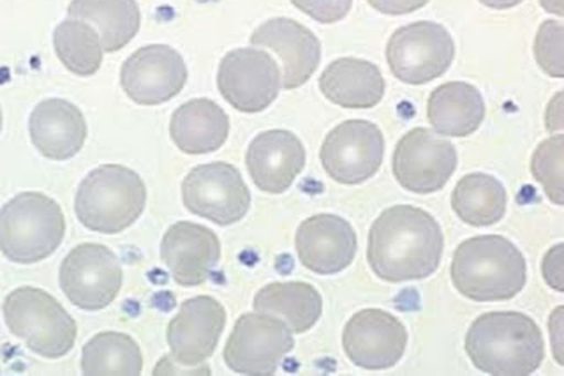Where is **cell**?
Masks as SVG:
<instances>
[{
    "mask_svg": "<svg viewBox=\"0 0 564 376\" xmlns=\"http://www.w3.org/2000/svg\"><path fill=\"white\" fill-rule=\"evenodd\" d=\"M443 249L445 239L434 216L413 205H393L370 226L367 261L384 283H408L434 275Z\"/></svg>",
    "mask_w": 564,
    "mask_h": 376,
    "instance_id": "obj_1",
    "label": "cell"
},
{
    "mask_svg": "<svg viewBox=\"0 0 564 376\" xmlns=\"http://www.w3.org/2000/svg\"><path fill=\"white\" fill-rule=\"evenodd\" d=\"M467 357L494 376L533 375L545 357V341L533 319L519 311L485 313L467 331Z\"/></svg>",
    "mask_w": 564,
    "mask_h": 376,
    "instance_id": "obj_2",
    "label": "cell"
},
{
    "mask_svg": "<svg viewBox=\"0 0 564 376\" xmlns=\"http://www.w3.org/2000/svg\"><path fill=\"white\" fill-rule=\"evenodd\" d=\"M449 276L457 292L466 299L510 301L524 290L528 264L511 240L501 235H480L458 244Z\"/></svg>",
    "mask_w": 564,
    "mask_h": 376,
    "instance_id": "obj_3",
    "label": "cell"
},
{
    "mask_svg": "<svg viewBox=\"0 0 564 376\" xmlns=\"http://www.w3.org/2000/svg\"><path fill=\"white\" fill-rule=\"evenodd\" d=\"M145 205V182L134 170L122 164H102L79 184L75 213L88 230L115 235L134 225Z\"/></svg>",
    "mask_w": 564,
    "mask_h": 376,
    "instance_id": "obj_4",
    "label": "cell"
},
{
    "mask_svg": "<svg viewBox=\"0 0 564 376\" xmlns=\"http://www.w3.org/2000/svg\"><path fill=\"white\" fill-rule=\"evenodd\" d=\"M66 217L61 205L37 191H25L0 208V251L6 258L31 266L61 248Z\"/></svg>",
    "mask_w": 564,
    "mask_h": 376,
    "instance_id": "obj_5",
    "label": "cell"
},
{
    "mask_svg": "<svg viewBox=\"0 0 564 376\" xmlns=\"http://www.w3.org/2000/svg\"><path fill=\"white\" fill-rule=\"evenodd\" d=\"M2 311L11 334L40 357L61 358L75 346V319L41 288H17L6 297Z\"/></svg>",
    "mask_w": 564,
    "mask_h": 376,
    "instance_id": "obj_6",
    "label": "cell"
},
{
    "mask_svg": "<svg viewBox=\"0 0 564 376\" xmlns=\"http://www.w3.org/2000/svg\"><path fill=\"white\" fill-rule=\"evenodd\" d=\"M454 37L436 22H414L397 29L387 45V61L397 80L425 85L454 63Z\"/></svg>",
    "mask_w": 564,
    "mask_h": 376,
    "instance_id": "obj_7",
    "label": "cell"
},
{
    "mask_svg": "<svg viewBox=\"0 0 564 376\" xmlns=\"http://www.w3.org/2000/svg\"><path fill=\"white\" fill-rule=\"evenodd\" d=\"M295 346L293 332L269 313L242 314L225 346L226 366L238 375L272 376Z\"/></svg>",
    "mask_w": 564,
    "mask_h": 376,
    "instance_id": "obj_8",
    "label": "cell"
},
{
    "mask_svg": "<svg viewBox=\"0 0 564 376\" xmlns=\"http://www.w3.org/2000/svg\"><path fill=\"white\" fill-rule=\"evenodd\" d=\"M182 202L194 216L219 226L242 222L251 207V191L234 164H199L182 182Z\"/></svg>",
    "mask_w": 564,
    "mask_h": 376,
    "instance_id": "obj_9",
    "label": "cell"
},
{
    "mask_svg": "<svg viewBox=\"0 0 564 376\" xmlns=\"http://www.w3.org/2000/svg\"><path fill=\"white\" fill-rule=\"evenodd\" d=\"M62 292L84 311H101L119 297L123 283L119 258L102 244H79L58 272Z\"/></svg>",
    "mask_w": 564,
    "mask_h": 376,
    "instance_id": "obj_10",
    "label": "cell"
},
{
    "mask_svg": "<svg viewBox=\"0 0 564 376\" xmlns=\"http://www.w3.org/2000/svg\"><path fill=\"white\" fill-rule=\"evenodd\" d=\"M217 87L235 110L260 114L278 99L281 69L275 58L256 46L231 50L220 61Z\"/></svg>",
    "mask_w": 564,
    "mask_h": 376,
    "instance_id": "obj_11",
    "label": "cell"
},
{
    "mask_svg": "<svg viewBox=\"0 0 564 376\" xmlns=\"http://www.w3.org/2000/svg\"><path fill=\"white\" fill-rule=\"evenodd\" d=\"M384 158V137L369 120H346L326 135L319 151L323 169L344 186L375 178Z\"/></svg>",
    "mask_w": 564,
    "mask_h": 376,
    "instance_id": "obj_12",
    "label": "cell"
},
{
    "mask_svg": "<svg viewBox=\"0 0 564 376\" xmlns=\"http://www.w3.org/2000/svg\"><path fill=\"white\" fill-rule=\"evenodd\" d=\"M457 149L427 128H414L393 152V175L404 190L431 195L443 190L457 170Z\"/></svg>",
    "mask_w": 564,
    "mask_h": 376,
    "instance_id": "obj_13",
    "label": "cell"
},
{
    "mask_svg": "<svg viewBox=\"0 0 564 376\" xmlns=\"http://www.w3.org/2000/svg\"><path fill=\"white\" fill-rule=\"evenodd\" d=\"M225 325V305L214 297L198 296L185 301L167 323L166 340L173 363L210 375L205 361L216 352Z\"/></svg>",
    "mask_w": 564,
    "mask_h": 376,
    "instance_id": "obj_14",
    "label": "cell"
},
{
    "mask_svg": "<svg viewBox=\"0 0 564 376\" xmlns=\"http://www.w3.org/2000/svg\"><path fill=\"white\" fill-rule=\"evenodd\" d=\"M184 57L167 45H149L137 50L122 64L120 85L128 98L143 107L170 101L187 84Z\"/></svg>",
    "mask_w": 564,
    "mask_h": 376,
    "instance_id": "obj_15",
    "label": "cell"
},
{
    "mask_svg": "<svg viewBox=\"0 0 564 376\" xmlns=\"http://www.w3.org/2000/svg\"><path fill=\"white\" fill-rule=\"evenodd\" d=\"M344 354L367 372L395 366L408 348L404 323L384 310H361L352 314L343 332Z\"/></svg>",
    "mask_w": 564,
    "mask_h": 376,
    "instance_id": "obj_16",
    "label": "cell"
},
{
    "mask_svg": "<svg viewBox=\"0 0 564 376\" xmlns=\"http://www.w3.org/2000/svg\"><path fill=\"white\" fill-rule=\"evenodd\" d=\"M299 260L319 276L339 275L357 255V232L343 217L316 214L299 226L295 235Z\"/></svg>",
    "mask_w": 564,
    "mask_h": 376,
    "instance_id": "obj_17",
    "label": "cell"
},
{
    "mask_svg": "<svg viewBox=\"0 0 564 376\" xmlns=\"http://www.w3.org/2000/svg\"><path fill=\"white\" fill-rule=\"evenodd\" d=\"M161 260L181 287L207 283L220 260V240L207 226L178 222L161 240Z\"/></svg>",
    "mask_w": 564,
    "mask_h": 376,
    "instance_id": "obj_18",
    "label": "cell"
},
{
    "mask_svg": "<svg viewBox=\"0 0 564 376\" xmlns=\"http://www.w3.org/2000/svg\"><path fill=\"white\" fill-rule=\"evenodd\" d=\"M252 46L278 54L282 63V89H299L311 80L322 63V43L311 29L291 19H272L251 34Z\"/></svg>",
    "mask_w": 564,
    "mask_h": 376,
    "instance_id": "obj_19",
    "label": "cell"
},
{
    "mask_svg": "<svg viewBox=\"0 0 564 376\" xmlns=\"http://www.w3.org/2000/svg\"><path fill=\"white\" fill-rule=\"evenodd\" d=\"M246 164L258 190L281 195L304 170L305 147L291 131L270 129L252 140Z\"/></svg>",
    "mask_w": 564,
    "mask_h": 376,
    "instance_id": "obj_20",
    "label": "cell"
},
{
    "mask_svg": "<svg viewBox=\"0 0 564 376\" xmlns=\"http://www.w3.org/2000/svg\"><path fill=\"white\" fill-rule=\"evenodd\" d=\"M29 133L35 149L53 161L75 158L87 142L84 114L66 99H44L32 110Z\"/></svg>",
    "mask_w": 564,
    "mask_h": 376,
    "instance_id": "obj_21",
    "label": "cell"
},
{
    "mask_svg": "<svg viewBox=\"0 0 564 376\" xmlns=\"http://www.w3.org/2000/svg\"><path fill=\"white\" fill-rule=\"evenodd\" d=\"M319 90L328 101L349 110L378 107L387 82L376 64L364 58L344 57L326 66L319 76Z\"/></svg>",
    "mask_w": 564,
    "mask_h": 376,
    "instance_id": "obj_22",
    "label": "cell"
},
{
    "mask_svg": "<svg viewBox=\"0 0 564 376\" xmlns=\"http://www.w3.org/2000/svg\"><path fill=\"white\" fill-rule=\"evenodd\" d=\"M229 135V117L212 99H193L176 108L170 122V137L184 154L219 151Z\"/></svg>",
    "mask_w": 564,
    "mask_h": 376,
    "instance_id": "obj_23",
    "label": "cell"
},
{
    "mask_svg": "<svg viewBox=\"0 0 564 376\" xmlns=\"http://www.w3.org/2000/svg\"><path fill=\"white\" fill-rule=\"evenodd\" d=\"M427 117L432 128L440 135L469 137L484 122V98L475 85L448 82L432 90L427 103Z\"/></svg>",
    "mask_w": 564,
    "mask_h": 376,
    "instance_id": "obj_24",
    "label": "cell"
},
{
    "mask_svg": "<svg viewBox=\"0 0 564 376\" xmlns=\"http://www.w3.org/2000/svg\"><path fill=\"white\" fill-rule=\"evenodd\" d=\"M67 14L69 19L93 23L108 54L126 49L141 25L137 0H70Z\"/></svg>",
    "mask_w": 564,
    "mask_h": 376,
    "instance_id": "obj_25",
    "label": "cell"
},
{
    "mask_svg": "<svg viewBox=\"0 0 564 376\" xmlns=\"http://www.w3.org/2000/svg\"><path fill=\"white\" fill-rule=\"evenodd\" d=\"M252 308L260 313L278 316L293 334H304L322 319L323 299L313 284L286 281L261 288L256 293Z\"/></svg>",
    "mask_w": 564,
    "mask_h": 376,
    "instance_id": "obj_26",
    "label": "cell"
},
{
    "mask_svg": "<svg viewBox=\"0 0 564 376\" xmlns=\"http://www.w3.org/2000/svg\"><path fill=\"white\" fill-rule=\"evenodd\" d=\"M508 207V193L498 179L487 173H469L452 193V208L469 226H492L501 222Z\"/></svg>",
    "mask_w": 564,
    "mask_h": 376,
    "instance_id": "obj_27",
    "label": "cell"
},
{
    "mask_svg": "<svg viewBox=\"0 0 564 376\" xmlns=\"http://www.w3.org/2000/svg\"><path fill=\"white\" fill-rule=\"evenodd\" d=\"M143 354L137 341L123 332H99L85 343L82 373L87 376H138Z\"/></svg>",
    "mask_w": 564,
    "mask_h": 376,
    "instance_id": "obj_28",
    "label": "cell"
},
{
    "mask_svg": "<svg viewBox=\"0 0 564 376\" xmlns=\"http://www.w3.org/2000/svg\"><path fill=\"white\" fill-rule=\"evenodd\" d=\"M53 46L58 61L67 72L78 76H93L102 64L101 37L90 23L67 19L53 32Z\"/></svg>",
    "mask_w": 564,
    "mask_h": 376,
    "instance_id": "obj_29",
    "label": "cell"
},
{
    "mask_svg": "<svg viewBox=\"0 0 564 376\" xmlns=\"http://www.w3.org/2000/svg\"><path fill=\"white\" fill-rule=\"evenodd\" d=\"M563 166H564V137L546 138L545 142L538 146L531 160V173L534 181L542 184L545 195L555 205L564 204L563 190Z\"/></svg>",
    "mask_w": 564,
    "mask_h": 376,
    "instance_id": "obj_30",
    "label": "cell"
},
{
    "mask_svg": "<svg viewBox=\"0 0 564 376\" xmlns=\"http://www.w3.org/2000/svg\"><path fill=\"white\" fill-rule=\"evenodd\" d=\"M563 36L561 20H546L534 40V58L542 72L552 78H563Z\"/></svg>",
    "mask_w": 564,
    "mask_h": 376,
    "instance_id": "obj_31",
    "label": "cell"
},
{
    "mask_svg": "<svg viewBox=\"0 0 564 376\" xmlns=\"http://www.w3.org/2000/svg\"><path fill=\"white\" fill-rule=\"evenodd\" d=\"M296 10L319 23H337L348 17L352 0H291Z\"/></svg>",
    "mask_w": 564,
    "mask_h": 376,
    "instance_id": "obj_32",
    "label": "cell"
},
{
    "mask_svg": "<svg viewBox=\"0 0 564 376\" xmlns=\"http://www.w3.org/2000/svg\"><path fill=\"white\" fill-rule=\"evenodd\" d=\"M542 272L549 287L554 288L555 292H563V244H557L546 251Z\"/></svg>",
    "mask_w": 564,
    "mask_h": 376,
    "instance_id": "obj_33",
    "label": "cell"
},
{
    "mask_svg": "<svg viewBox=\"0 0 564 376\" xmlns=\"http://www.w3.org/2000/svg\"><path fill=\"white\" fill-rule=\"evenodd\" d=\"M376 11L388 17L414 13L429 4V0H367Z\"/></svg>",
    "mask_w": 564,
    "mask_h": 376,
    "instance_id": "obj_34",
    "label": "cell"
},
{
    "mask_svg": "<svg viewBox=\"0 0 564 376\" xmlns=\"http://www.w3.org/2000/svg\"><path fill=\"white\" fill-rule=\"evenodd\" d=\"M563 305H560V308L554 311V314H552L551 320H549V329H551L552 337V350H554V357L560 366H563L564 364L563 346H561V343H563V332H561L563 331Z\"/></svg>",
    "mask_w": 564,
    "mask_h": 376,
    "instance_id": "obj_35",
    "label": "cell"
},
{
    "mask_svg": "<svg viewBox=\"0 0 564 376\" xmlns=\"http://www.w3.org/2000/svg\"><path fill=\"white\" fill-rule=\"evenodd\" d=\"M563 129V93H557L546 108V131Z\"/></svg>",
    "mask_w": 564,
    "mask_h": 376,
    "instance_id": "obj_36",
    "label": "cell"
},
{
    "mask_svg": "<svg viewBox=\"0 0 564 376\" xmlns=\"http://www.w3.org/2000/svg\"><path fill=\"white\" fill-rule=\"evenodd\" d=\"M481 4L490 10H511L516 6L522 4V0H480Z\"/></svg>",
    "mask_w": 564,
    "mask_h": 376,
    "instance_id": "obj_37",
    "label": "cell"
},
{
    "mask_svg": "<svg viewBox=\"0 0 564 376\" xmlns=\"http://www.w3.org/2000/svg\"><path fill=\"white\" fill-rule=\"evenodd\" d=\"M540 2H542L543 10L552 14H557L560 19H563V0H540Z\"/></svg>",
    "mask_w": 564,
    "mask_h": 376,
    "instance_id": "obj_38",
    "label": "cell"
},
{
    "mask_svg": "<svg viewBox=\"0 0 564 376\" xmlns=\"http://www.w3.org/2000/svg\"><path fill=\"white\" fill-rule=\"evenodd\" d=\"M0 131H2V108H0Z\"/></svg>",
    "mask_w": 564,
    "mask_h": 376,
    "instance_id": "obj_39",
    "label": "cell"
}]
</instances>
